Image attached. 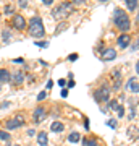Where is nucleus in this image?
<instances>
[{
	"label": "nucleus",
	"instance_id": "f03ea898",
	"mask_svg": "<svg viewBox=\"0 0 139 146\" xmlns=\"http://www.w3.org/2000/svg\"><path fill=\"white\" fill-rule=\"evenodd\" d=\"M44 25H42V20L39 16H34L29 20V34L32 37H44Z\"/></svg>",
	"mask_w": 139,
	"mask_h": 146
},
{
	"label": "nucleus",
	"instance_id": "c756f323",
	"mask_svg": "<svg viewBox=\"0 0 139 146\" xmlns=\"http://www.w3.org/2000/svg\"><path fill=\"white\" fill-rule=\"evenodd\" d=\"M52 86H53V81H52V80H50V81H47V88L50 89V88H52Z\"/></svg>",
	"mask_w": 139,
	"mask_h": 146
},
{
	"label": "nucleus",
	"instance_id": "4468645a",
	"mask_svg": "<svg viewBox=\"0 0 139 146\" xmlns=\"http://www.w3.org/2000/svg\"><path fill=\"white\" fill-rule=\"evenodd\" d=\"M50 128H52V131H57V133H60V131H63V128H65V125H63L62 122H53Z\"/></svg>",
	"mask_w": 139,
	"mask_h": 146
},
{
	"label": "nucleus",
	"instance_id": "e433bc0d",
	"mask_svg": "<svg viewBox=\"0 0 139 146\" xmlns=\"http://www.w3.org/2000/svg\"><path fill=\"white\" fill-rule=\"evenodd\" d=\"M8 146H20V145H11L10 141H8Z\"/></svg>",
	"mask_w": 139,
	"mask_h": 146
},
{
	"label": "nucleus",
	"instance_id": "7c9ffc66",
	"mask_svg": "<svg viewBox=\"0 0 139 146\" xmlns=\"http://www.w3.org/2000/svg\"><path fill=\"white\" fill-rule=\"evenodd\" d=\"M42 2H44L45 5H52V2H53V0H42Z\"/></svg>",
	"mask_w": 139,
	"mask_h": 146
},
{
	"label": "nucleus",
	"instance_id": "a878e982",
	"mask_svg": "<svg viewBox=\"0 0 139 146\" xmlns=\"http://www.w3.org/2000/svg\"><path fill=\"white\" fill-rule=\"evenodd\" d=\"M36 46H39V47H47L49 44H47V42H41V41H37V42H36Z\"/></svg>",
	"mask_w": 139,
	"mask_h": 146
},
{
	"label": "nucleus",
	"instance_id": "ddd939ff",
	"mask_svg": "<svg viewBox=\"0 0 139 146\" xmlns=\"http://www.w3.org/2000/svg\"><path fill=\"white\" fill-rule=\"evenodd\" d=\"M115 57H117V50H115V49H107V50L103 52V58H105V60H113Z\"/></svg>",
	"mask_w": 139,
	"mask_h": 146
},
{
	"label": "nucleus",
	"instance_id": "20e7f679",
	"mask_svg": "<svg viewBox=\"0 0 139 146\" xmlns=\"http://www.w3.org/2000/svg\"><path fill=\"white\" fill-rule=\"evenodd\" d=\"M108 96H110V89H108L107 86H100V88L96 89V93H94V98H96V101H99V102H107Z\"/></svg>",
	"mask_w": 139,
	"mask_h": 146
},
{
	"label": "nucleus",
	"instance_id": "6e6552de",
	"mask_svg": "<svg viewBox=\"0 0 139 146\" xmlns=\"http://www.w3.org/2000/svg\"><path fill=\"white\" fill-rule=\"evenodd\" d=\"M126 89H128V91H131V93H138V91H139L138 76H133V78L128 80V83H126Z\"/></svg>",
	"mask_w": 139,
	"mask_h": 146
},
{
	"label": "nucleus",
	"instance_id": "f257e3e1",
	"mask_svg": "<svg viewBox=\"0 0 139 146\" xmlns=\"http://www.w3.org/2000/svg\"><path fill=\"white\" fill-rule=\"evenodd\" d=\"M113 20H115V26L118 28L120 31H128L129 28H131V21H129L128 15L121 8H115Z\"/></svg>",
	"mask_w": 139,
	"mask_h": 146
},
{
	"label": "nucleus",
	"instance_id": "cd10ccee",
	"mask_svg": "<svg viewBox=\"0 0 139 146\" xmlns=\"http://www.w3.org/2000/svg\"><path fill=\"white\" fill-rule=\"evenodd\" d=\"M76 58H78V55H76V54H71V55H70V60H71V62H74Z\"/></svg>",
	"mask_w": 139,
	"mask_h": 146
},
{
	"label": "nucleus",
	"instance_id": "0eeeda50",
	"mask_svg": "<svg viewBox=\"0 0 139 146\" xmlns=\"http://www.w3.org/2000/svg\"><path fill=\"white\" fill-rule=\"evenodd\" d=\"M13 26H15L16 29L23 31V29L26 28V20L21 15H15V16H13Z\"/></svg>",
	"mask_w": 139,
	"mask_h": 146
},
{
	"label": "nucleus",
	"instance_id": "423d86ee",
	"mask_svg": "<svg viewBox=\"0 0 139 146\" xmlns=\"http://www.w3.org/2000/svg\"><path fill=\"white\" fill-rule=\"evenodd\" d=\"M45 114H47V112H45V109H44V107H41V106H39V107H37V109L34 110V114H32V115H34V117H32V119H34V122H36V123H41L42 120H44V119H45V117H47Z\"/></svg>",
	"mask_w": 139,
	"mask_h": 146
},
{
	"label": "nucleus",
	"instance_id": "4be33fe9",
	"mask_svg": "<svg viewBox=\"0 0 139 146\" xmlns=\"http://www.w3.org/2000/svg\"><path fill=\"white\" fill-rule=\"evenodd\" d=\"M134 117H136V107H131V110H129V119L133 120Z\"/></svg>",
	"mask_w": 139,
	"mask_h": 146
},
{
	"label": "nucleus",
	"instance_id": "c85d7f7f",
	"mask_svg": "<svg viewBox=\"0 0 139 146\" xmlns=\"http://www.w3.org/2000/svg\"><path fill=\"white\" fill-rule=\"evenodd\" d=\"M68 96V89H63L62 91V98H67Z\"/></svg>",
	"mask_w": 139,
	"mask_h": 146
},
{
	"label": "nucleus",
	"instance_id": "c9c22d12",
	"mask_svg": "<svg viewBox=\"0 0 139 146\" xmlns=\"http://www.w3.org/2000/svg\"><path fill=\"white\" fill-rule=\"evenodd\" d=\"M20 3H21V7H26V0H20Z\"/></svg>",
	"mask_w": 139,
	"mask_h": 146
},
{
	"label": "nucleus",
	"instance_id": "a211bd4d",
	"mask_svg": "<svg viewBox=\"0 0 139 146\" xmlns=\"http://www.w3.org/2000/svg\"><path fill=\"white\" fill-rule=\"evenodd\" d=\"M0 140H5V141H10V135L7 133V131L0 130Z\"/></svg>",
	"mask_w": 139,
	"mask_h": 146
},
{
	"label": "nucleus",
	"instance_id": "9b49d317",
	"mask_svg": "<svg viewBox=\"0 0 139 146\" xmlns=\"http://www.w3.org/2000/svg\"><path fill=\"white\" fill-rule=\"evenodd\" d=\"M8 81H10V72L2 68L0 70V83H8Z\"/></svg>",
	"mask_w": 139,
	"mask_h": 146
},
{
	"label": "nucleus",
	"instance_id": "72a5a7b5",
	"mask_svg": "<svg viewBox=\"0 0 139 146\" xmlns=\"http://www.w3.org/2000/svg\"><path fill=\"white\" fill-rule=\"evenodd\" d=\"M71 2H74V3H84L86 0H71Z\"/></svg>",
	"mask_w": 139,
	"mask_h": 146
},
{
	"label": "nucleus",
	"instance_id": "9d476101",
	"mask_svg": "<svg viewBox=\"0 0 139 146\" xmlns=\"http://www.w3.org/2000/svg\"><path fill=\"white\" fill-rule=\"evenodd\" d=\"M23 80H24L23 72H16V73H13V75L10 76V81H13V84H15V86H20V84L23 83Z\"/></svg>",
	"mask_w": 139,
	"mask_h": 146
},
{
	"label": "nucleus",
	"instance_id": "f704fd0d",
	"mask_svg": "<svg viewBox=\"0 0 139 146\" xmlns=\"http://www.w3.org/2000/svg\"><path fill=\"white\" fill-rule=\"evenodd\" d=\"M34 133H36V131H34V130H28V135H29V136H32V135H34Z\"/></svg>",
	"mask_w": 139,
	"mask_h": 146
},
{
	"label": "nucleus",
	"instance_id": "b1692460",
	"mask_svg": "<svg viewBox=\"0 0 139 146\" xmlns=\"http://www.w3.org/2000/svg\"><path fill=\"white\" fill-rule=\"evenodd\" d=\"M117 114H118V117H123V115H125V109L121 107V106H120L118 109H117Z\"/></svg>",
	"mask_w": 139,
	"mask_h": 146
},
{
	"label": "nucleus",
	"instance_id": "dca6fc26",
	"mask_svg": "<svg viewBox=\"0 0 139 146\" xmlns=\"http://www.w3.org/2000/svg\"><path fill=\"white\" fill-rule=\"evenodd\" d=\"M79 140H81V135H79L78 131H73L71 135L68 136V141H71V143H78Z\"/></svg>",
	"mask_w": 139,
	"mask_h": 146
},
{
	"label": "nucleus",
	"instance_id": "5701e85b",
	"mask_svg": "<svg viewBox=\"0 0 139 146\" xmlns=\"http://www.w3.org/2000/svg\"><path fill=\"white\" fill-rule=\"evenodd\" d=\"M45 96H47V93H45V91H42V93H39V96H37V101H44V99H45Z\"/></svg>",
	"mask_w": 139,
	"mask_h": 146
},
{
	"label": "nucleus",
	"instance_id": "412c9836",
	"mask_svg": "<svg viewBox=\"0 0 139 146\" xmlns=\"http://www.w3.org/2000/svg\"><path fill=\"white\" fill-rule=\"evenodd\" d=\"M10 36H11L10 31H3V33H2V37H3V41H8V39H10Z\"/></svg>",
	"mask_w": 139,
	"mask_h": 146
},
{
	"label": "nucleus",
	"instance_id": "aec40b11",
	"mask_svg": "<svg viewBox=\"0 0 139 146\" xmlns=\"http://www.w3.org/2000/svg\"><path fill=\"white\" fill-rule=\"evenodd\" d=\"M107 125L110 128H117V120H107Z\"/></svg>",
	"mask_w": 139,
	"mask_h": 146
},
{
	"label": "nucleus",
	"instance_id": "f8f14e48",
	"mask_svg": "<svg viewBox=\"0 0 139 146\" xmlns=\"http://www.w3.org/2000/svg\"><path fill=\"white\" fill-rule=\"evenodd\" d=\"M47 140H49V138H47V133H45V131H41V133L37 135V143H39L41 146H47V143H49Z\"/></svg>",
	"mask_w": 139,
	"mask_h": 146
},
{
	"label": "nucleus",
	"instance_id": "f3484780",
	"mask_svg": "<svg viewBox=\"0 0 139 146\" xmlns=\"http://www.w3.org/2000/svg\"><path fill=\"white\" fill-rule=\"evenodd\" d=\"M82 143H84V146H97V141L94 140V138H84Z\"/></svg>",
	"mask_w": 139,
	"mask_h": 146
},
{
	"label": "nucleus",
	"instance_id": "bb28decb",
	"mask_svg": "<svg viewBox=\"0 0 139 146\" xmlns=\"http://www.w3.org/2000/svg\"><path fill=\"white\" fill-rule=\"evenodd\" d=\"M84 128H86V130H89V120L88 119H84Z\"/></svg>",
	"mask_w": 139,
	"mask_h": 146
},
{
	"label": "nucleus",
	"instance_id": "473e14b6",
	"mask_svg": "<svg viewBox=\"0 0 139 146\" xmlns=\"http://www.w3.org/2000/svg\"><path fill=\"white\" fill-rule=\"evenodd\" d=\"M13 62H15V63H23V58H15Z\"/></svg>",
	"mask_w": 139,
	"mask_h": 146
},
{
	"label": "nucleus",
	"instance_id": "6ab92c4d",
	"mask_svg": "<svg viewBox=\"0 0 139 146\" xmlns=\"http://www.w3.org/2000/svg\"><path fill=\"white\" fill-rule=\"evenodd\" d=\"M120 106H118V101H110V109H113V110H117Z\"/></svg>",
	"mask_w": 139,
	"mask_h": 146
},
{
	"label": "nucleus",
	"instance_id": "7ed1b4c3",
	"mask_svg": "<svg viewBox=\"0 0 139 146\" xmlns=\"http://www.w3.org/2000/svg\"><path fill=\"white\" fill-rule=\"evenodd\" d=\"M71 11H73V5H71V3H70V2H63V3H60L55 10L52 11V16H53V18H57V20H63V18H67Z\"/></svg>",
	"mask_w": 139,
	"mask_h": 146
},
{
	"label": "nucleus",
	"instance_id": "2eb2a0df",
	"mask_svg": "<svg viewBox=\"0 0 139 146\" xmlns=\"http://www.w3.org/2000/svg\"><path fill=\"white\" fill-rule=\"evenodd\" d=\"M126 2V7H128L129 11H136L138 8V0H125Z\"/></svg>",
	"mask_w": 139,
	"mask_h": 146
},
{
	"label": "nucleus",
	"instance_id": "4c0bfd02",
	"mask_svg": "<svg viewBox=\"0 0 139 146\" xmlns=\"http://www.w3.org/2000/svg\"><path fill=\"white\" fill-rule=\"evenodd\" d=\"M100 2H108V0H100Z\"/></svg>",
	"mask_w": 139,
	"mask_h": 146
},
{
	"label": "nucleus",
	"instance_id": "393cba45",
	"mask_svg": "<svg viewBox=\"0 0 139 146\" xmlns=\"http://www.w3.org/2000/svg\"><path fill=\"white\" fill-rule=\"evenodd\" d=\"M11 13H13V8H11L10 5L5 7V15H11Z\"/></svg>",
	"mask_w": 139,
	"mask_h": 146
},
{
	"label": "nucleus",
	"instance_id": "39448f33",
	"mask_svg": "<svg viewBox=\"0 0 139 146\" xmlns=\"http://www.w3.org/2000/svg\"><path fill=\"white\" fill-rule=\"evenodd\" d=\"M21 125H24V117H23V115H16V117H13V119L7 120L5 128H8V130H15V128H20Z\"/></svg>",
	"mask_w": 139,
	"mask_h": 146
},
{
	"label": "nucleus",
	"instance_id": "2f4dec72",
	"mask_svg": "<svg viewBox=\"0 0 139 146\" xmlns=\"http://www.w3.org/2000/svg\"><path fill=\"white\" fill-rule=\"evenodd\" d=\"M65 83H67L65 80H58V84H60V86H65Z\"/></svg>",
	"mask_w": 139,
	"mask_h": 146
},
{
	"label": "nucleus",
	"instance_id": "1a4fd4ad",
	"mask_svg": "<svg viewBox=\"0 0 139 146\" xmlns=\"http://www.w3.org/2000/svg\"><path fill=\"white\" fill-rule=\"evenodd\" d=\"M129 42H131V36H129V34H121V36L118 37L117 44H118L121 49H125V47H128V46H129Z\"/></svg>",
	"mask_w": 139,
	"mask_h": 146
}]
</instances>
